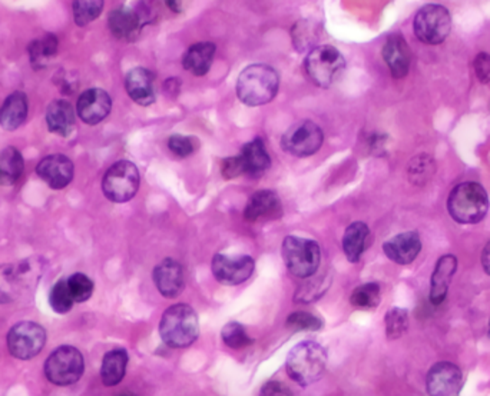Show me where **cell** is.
<instances>
[{"label": "cell", "mask_w": 490, "mask_h": 396, "mask_svg": "<svg viewBox=\"0 0 490 396\" xmlns=\"http://www.w3.org/2000/svg\"><path fill=\"white\" fill-rule=\"evenodd\" d=\"M213 274L222 285H241L251 278L252 272L256 269V262L249 255L230 256V255H215L211 264Z\"/></svg>", "instance_id": "13"}, {"label": "cell", "mask_w": 490, "mask_h": 396, "mask_svg": "<svg viewBox=\"0 0 490 396\" xmlns=\"http://www.w3.org/2000/svg\"><path fill=\"white\" fill-rule=\"evenodd\" d=\"M28 50L32 68H35L36 70L43 69L58 53V38L53 33H46L43 38L31 42Z\"/></svg>", "instance_id": "31"}, {"label": "cell", "mask_w": 490, "mask_h": 396, "mask_svg": "<svg viewBox=\"0 0 490 396\" xmlns=\"http://www.w3.org/2000/svg\"><path fill=\"white\" fill-rule=\"evenodd\" d=\"M140 184L138 167L130 160H120L106 171L102 179V191L113 203H125L137 195Z\"/></svg>", "instance_id": "9"}, {"label": "cell", "mask_w": 490, "mask_h": 396, "mask_svg": "<svg viewBox=\"0 0 490 396\" xmlns=\"http://www.w3.org/2000/svg\"><path fill=\"white\" fill-rule=\"evenodd\" d=\"M155 286L164 298L174 299L183 292L186 286V274L183 265L172 257H167L155 266L152 274Z\"/></svg>", "instance_id": "17"}, {"label": "cell", "mask_w": 490, "mask_h": 396, "mask_svg": "<svg viewBox=\"0 0 490 396\" xmlns=\"http://www.w3.org/2000/svg\"><path fill=\"white\" fill-rule=\"evenodd\" d=\"M473 65H475V70H476L477 79L482 84L490 82V55H487V53H479Z\"/></svg>", "instance_id": "43"}, {"label": "cell", "mask_w": 490, "mask_h": 396, "mask_svg": "<svg viewBox=\"0 0 490 396\" xmlns=\"http://www.w3.org/2000/svg\"><path fill=\"white\" fill-rule=\"evenodd\" d=\"M104 9V0H74L72 11H74L75 23L77 26L89 25L95 19L101 16Z\"/></svg>", "instance_id": "33"}, {"label": "cell", "mask_w": 490, "mask_h": 396, "mask_svg": "<svg viewBox=\"0 0 490 396\" xmlns=\"http://www.w3.org/2000/svg\"><path fill=\"white\" fill-rule=\"evenodd\" d=\"M386 256L399 265H409L421 254L422 240L419 233L403 232L383 245Z\"/></svg>", "instance_id": "21"}, {"label": "cell", "mask_w": 490, "mask_h": 396, "mask_svg": "<svg viewBox=\"0 0 490 396\" xmlns=\"http://www.w3.org/2000/svg\"><path fill=\"white\" fill-rule=\"evenodd\" d=\"M304 69L313 84L320 87H330L343 76L346 59L333 46H317L308 52Z\"/></svg>", "instance_id": "6"}, {"label": "cell", "mask_w": 490, "mask_h": 396, "mask_svg": "<svg viewBox=\"0 0 490 396\" xmlns=\"http://www.w3.org/2000/svg\"><path fill=\"white\" fill-rule=\"evenodd\" d=\"M259 396H295L288 390L287 386H284L280 382H268L263 386V390L259 392Z\"/></svg>", "instance_id": "45"}, {"label": "cell", "mask_w": 490, "mask_h": 396, "mask_svg": "<svg viewBox=\"0 0 490 396\" xmlns=\"http://www.w3.org/2000/svg\"><path fill=\"white\" fill-rule=\"evenodd\" d=\"M46 344V332L39 323L19 322L7 334V349L22 361L35 358Z\"/></svg>", "instance_id": "11"}, {"label": "cell", "mask_w": 490, "mask_h": 396, "mask_svg": "<svg viewBox=\"0 0 490 396\" xmlns=\"http://www.w3.org/2000/svg\"><path fill=\"white\" fill-rule=\"evenodd\" d=\"M164 2L174 14H184L193 4L194 0H164Z\"/></svg>", "instance_id": "46"}, {"label": "cell", "mask_w": 490, "mask_h": 396, "mask_svg": "<svg viewBox=\"0 0 490 396\" xmlns=\"http://www.w3.org/2000/svg\"><path fill=\"white\" fill-rule=\"evenodd\" d=\"M386 335L395 341L406 334L409 328V313L402 308H393L386 313Z\"/></svg>", "instance_id": "36"}, {"label": "cell", "mask_w": 490, "mask_h": 396, "mask_svg": "<svg viewBox=\"0 0 490 396\" xmlns=\"http://www.w3.org/2000/svg\"><path fill=\"white\" fill-rule=\"evenodd\" d=\"M128 366V354L125 349H113L104 356L101 366L102 383L105 386H116L122 382Z\"/></svg>", "instance_id": "29"}, {"label": "cell", "mask_w": 490, "mask_h": 396, "mask_svg": "<svg viewBox=\"0 0 490 396\" xmlns=\"http://www.w3.org/2000/svg\"><path fill=\"white\" fill-rule=\"evenodd\" d=\"M108 26L111 33L120 40H133L144 28L135 9L126 6L116 7L109 14Z\"/></svg>", "instance_id": "23"}, {"label": "cell", "mask_w": 490, "mask_h": 396, "mask_svg": "<svg viewBox=\"0 0 490 396\" xmlns=\"http://www.w3.org/2000/svg\"><path fill=\"white\" fill-rule=\"evenodd\" d=\"M489 338H490V322H489Z\"/></svg>", "instance_id": "49"}, {"label": "cell", "mask_w": 490, "mask_h": 396, "mask_svg": "<svg viewBox=\"0 0 490 396\" xmlns=\"http://www.w3.org/2000/svg\"><path fill=\"white\" fill-rule=\"evenodd\" d=\"M168 148L178 158H188L195 150L193 140L184 135L171 136L168 140Z\"/></svg>", "instance_id": "41"}, {"label": "cell", "mask_w": 490, "mask_h": 396, "mask_svg": "<svg viewBox=\"0 0 490 396\" xmlns=\"http://www.w3.org/2000/svg\"><path fill=\"white\" fill-rule=\"evenodd\" d=\"M221 338H222L224 344L231 349H244L252 344L251 338L239 322H228L221 330Z\"/></svg>", "instance_id": "37"}, {"label": "cell", "mask_w": 490, "mask_h": 396, "mask_svg": "<svg viewBox=\"0 0 490 396\" xmlns=\"http://www.w3.org/2000/svg\"><path fill=\"white\" fill-rule=\"evenodd\" d=\"M214 56V43L200 42L189 46L183 58L184 69L191 72L194 76H204L210 72Z\"/></svg>", "instance_id": "27"}, {"label": "cell", "mask_w": 490, "mask_h": 396, "mask_svg": "<svg viewBox=\"0 0 490 396\" xmlns=\"http://www.w3.org/2000/svg\"><path fill=\"white\" fill-rule=\"evenodd\" d=\"M324 142V133L312 121H302L287 129L281 138V147L293 157L307 158L319 152Z\"/></svg>", "instance_id": "12"}, {"label": "cell", "mask_w": 490, "mask_h": 396, "mask_svg": "<svg viewBox=\"0 0 490 396\" xmlns=\"http://www.w3.org/2000/svg\"><path fill=\"white\" fill-rule=\"evenodd\" d=\"M456 269L458 259L453 255H445L439 259L431 281V302L433 305H440L445 301Z\"/></svg>", "instance_id": "24"}, {"label": "cell", "mask_w": 490, "mask_h": 396, "mask_svg": "<svg viewBox=\"0 0 490 396\" xmlns=\"http://www.w3.org/2000/svg\"><path fill=\"white\" fill-rule=\"evenodd\" d=\"M28 98L23 92L9 94L0 108V126L9 132L21 128L28 118Z\"/></svg>", "instance_id": "25"}, {"label": "cell", "mask_w": 490, "mask_h": 396, "mask_svg": "<svg viewBox=\"0 0 490 396\" xmlns=\"http://www.w3.org/2000/svg\"><path fill=\"white\" fill-rule=\"evenodd\" d=\"M482 266H484L485 272L490 274V242L485 247L484 254H482Z\"/></svg>", "instance_id": "47"}, {"label": "cell", "mask_w": 490, "mask_h": 396, "mask_svg": "<svg viewBox=\"0 0 490 396\" xmlns=\"http://www.w3.org/2000/svg\"><path fill=\"white\" fill-rule=\"evenodd\" d=\"M36 174L50 188L59 191L74 179L75 167L69 158L55 153L39 162Z\"/></svg>", "instance_id": "15"}, {"label": "cell", "mask_w": 490, "mask_h": 396, "mask_svg": "<svg viewBox=\"0 0 490 396\" xmlns=\"http://www.w3.org/2000/svg\"><path fill=\"white\" fill-rule=\"evenodd\" d=\"M431 396H459L463 386V374L452 362H439L431 366L426 379Z\"/></svg>", "instance_id": "14"}, {"label": "cell", "mask_w": 490, "mask_h": 396, "mask_svg": "<svg viewBox=\"0 0 490 396\" xmlns=\"http://www.w3.org/2000/svg\"><path fill=\"white\" fill-rule=\"evenodd\" d=\"M46 125L50 132L67 138L75 129V111L69 102L53 101L46 109Z\"/></svg>", "instance_id": "26"}, {"label": "cell", "mask_w": 490, "mask_h": 396, "mask_svg": "<svg viewBox=\"0 0 490 396\" xmlns=\"http://www.w3.org/2000/svg\"><path fill=\"white\" fill-rule=\"evenodd\" d=\"M111 109H113V99L108 92L98 87L85 91L77 99V115L86 125H98L104 119L108 118Z\"/></svg>", "instance_id": "16"}, {"label": "cell", "mask_w": 490, "mask_h": 396, "mask_svg": "<svg viewBox=\"0 0 490 396\" xmlns=\"http://www.w3.org/2000/svg\"><path fill=\"white\" fill-rule=\"evenodd\" d=\"M434 174H436V162L428 153H422L410 160L407 175H409V181L416 186H424L431 181Z\"/></svg>", "instance_id": "32"}, {"label": "cell", "mask_w": 490, "mask_h": 396, "mask_svg": "<svg viewBox=\"0 0 490 396\" xmlns=\"http://www.w3.org/2000/svg\"><path fill=\"white\" fill-rule=\"evenodd\" d=\"M138 16H140L141 23L142 26L150 25L157 21V2L155 0H141V4H138L137 9Z\"/></svg>", "instance_id": "42"}, {"label": "cell", "mask_w": 490, "mask_h": 396, "mask_svg": "<svg viewBox=\"0 0 490 396\" xmlns=\"http://www.w3.org/2000/svg\"><path fill=\"white\" fill-rule=\"evenodd\" d=\"M43 274L45 264L41 257H26L0 266V303L19 302L33 295Z\"/></svg>", "instance_id": "1"}, {"label": "cell", "mask_w": 490, "mask_h": 396, "mask_svg": "<svg viewBox=\"0 0 490 396\" xmlns=\"http://www.w3.org/2000/svg\"><path fill=\"white\" fill-rule=\"evenodd\" d=\"M118 396H137V395H135V393H132V392H122V393H120V395Z\"/></svg>", "instance_id": "48"}, {"label": "cell", "mask_w": 490, "mask_h": 396, "mask_svg": "<svg viewBox=\"0 0 490 396\" xmlns=\"http://www.w3.org/2000/svg\"><path fill=\"white\" fill-rule=\"evenodd\" d=\"M155 76L151 70L135 68L125 77L126 94L135 104L150 106L155 101Z\"/></svg>", "instance_id": "22"}, {"label": "cell", "mask_w": 490, "mask_h": 396, "mask_svg": "<svg viewBox=\"0 0 490 396\" xmlns=\"http://www.w3.org/2000/svg\"><path fill=\"white\" fill-rule=\"evenodd\" d=\"M368 237H370V230L365 222H353L347 228L343 237V250L349 261L353 264L360 261L361 255L366 250Z\"/></svg>", "instance_id": "28"}, {"label": "cell", "mask_w": 490, "mask_h": 396, "mask_svg": "<svg viewBox=\"0 0 490 396\" xmlns=\"http://www.w3.org/2000/svg\"><path fill=\"white\" fill-rule=\"evenodd\" d=\"M287 327L295 332H313L322 327V320L314 317L313 313L295 312L287 318Z\"/></svg>", "instance_id": "39"}, {"label": "cell", "mask_w": 490, "mask_h": 396, "mask_svg": "<svg viewBox=\"0 0 490 396\" xmlns=\"http://www.w3.org/2000/svg\"><path fill=\"white\" fill-rule=\"evenodd\" d=\"M43 371L48 381L53 385H74L84 375V356L77 347L63 345L57 347L50 355V358L46 359Z\"/></svg>", "instance_id": "8"}, {"label": "cell", "mask_w": 490, "mask_h": 396, "mask_svg": "<svg viewBox=\"0 0 490 396\" xmlns=\"http://www.w3.org/2000/svg\"><path fill=\"white\" fill-rule=\"evenodd\" d=\"M283 205L280 198L273 191H259L250 198L244 209V218L249 222H267L280 220Z\"/></svg>", "instance_id": "18"}, {"label": "cell", "mask_w": 490, "mask_h": 396, "mask_svg": "<svg viewBox=\"0 0 490 396\" xmlns=\"http://www.w3.org/2000/svg\"><path fill=\"white\" fill-rule=\"evenodd\" d=\"M68 286L75 303L86 302L94 293V282L85 274H74L68 278Z\"/></svg>", "instance_id": "38"}, {"label": "cell", "mask_w": 490, "mask_h": 396, "mask_svg": "<svg viewBox=\"0 0 490 396\" xmlns=\"http://www.w3.org/2000/svg\"><path fill=\"white\" fill-rule=\"evenodd\" d=\"M280 76L274 68L256 63L245 68L237 80V96L247 106H263L276 98Z\"/></svg>", "instance_id": "2"}, {"label": "cell", "mask_w": 490, "mask_h": 396, "mask_svg": "<svg viewBox=\"0 0 490 396\" xmlns=\"http://www.w3.org/2000/svg\"><path fill=\"white\" fill-rule=\"evenodd\" d=\"M380 296H382L380 285L376 282H368V284L354 289L350 302L358 310H373L380 303Z\"/></svg>", "instance_id": "34"}, {"label": "cell", "mask_w": 490, "mask_h": 396, "mask_svg": "<svg viewBox=\"0 0 490 396\" xmlns=\"http://www.w3.org/2000/svg\"><path fill=\"white\" fill-rule=\"evenodd\" d=\"M25 169L23 157L16 148L9 147L0 153V184L12 186L21 179Z\"/></svg>", "instance_id": "30"}, {"label": "cell", "mask_w": 490, "mask_h": 396, "mask_svg": "<svg viewBox=\"0 0 490 396\" xmlns=\"http://www.w3.org/2000/svg\"><path fill=\"white\" fill-rule=\"evenodd\" d=\"M159 334L164 344L174 349L193 345L200 335V322L195 310L186 303L172 305L162 315Z\"/></svg>", "instance_id": "3"}, {"label": "cell", "mask_w": 490, "mask_h": 396, "mask_svg": "<svg viewBox=\"0 0 490 396\" xmlns=\"http://www.w3.org/2000/svg\"><path fill=\"white\" fill-rule=\"evenodd\" d=\"M74 298L70 293L69 286H68V279H60L58 281L50 292V305L52 308L53 312L65 313L70 312V310L74 308Z\"/></svg>", "instance_id": "35"}, {"label": "cell", "mask_w": 490, "mask_h": 396, "mask_svg": "<svg viewBox=\"0 0 490 396\" xmlns=\"http://www.w3.org/2000/svg\"><path fill=\"white\" fill-rule=\"evenodd\" d=\"M283 259L290 274L297 278H310L319 269L322 250L314 240L290 235L283 242Z\"/></svg>", "instance_id": "7"}, {"label": "cell", "mask_w": 490, "mask_h": 396, "mask_svg": "<svg viewBox=\"0 0 490 396\" xmlns=\"http://www.w3.org/2000/svg\"><path fill=\"white\" fill-rule=\"evenodd\" d=\"M326 278H317L305 282L304 285H302V288L298 289L297 293H295V302H313L315 299L324 295L327 285H329V284L326 285Z\"/></svg>", "instance_id": "40"}, {"label": "cell", "mask_w": 490, "mask_h": 396, "mask_svg": "<svg viewBox=\"0 0 490 396\" xmlns=\"http://www.w3.org/2000/svg\"><path fill=\"white\" fill-rule=\"evenodd\" d=\"M382 55L395 79H402L409 74L412 52L402 35L389 36L383 46Z\"/></svg>", "instance_id": "20"}, {"label": "cell", "mask_w": 490, "mask_h": 396, "mask_svg": "<svg viewBox=\"0 0 490 396\" xmlns=\"http://www.w3.org/2000/svg\"><path fill=\"white\" fill-rule=\"evenodd\" d=\"M414 35L426 45H440L452 31V16L440 4H426L417 12L413 23Z\"/></svg>", "instance_id": "10"}, {"label": "cell", "mask_w": 490, "mask_h": 396, "mask_svg": "<svg viewBox=\"0 0 490 396\" xmlns=\"http://www.w3.org/2000/svg\"><path fill=\"white\" fill-rule=\"evenodd\" d=\"M286 368L295 382L303 386L312 385L326 372L327 351L317 342H302L291 349Z\"/></svg>", "instance_id": "4"}, {"label": "cell", "mask_w": 490, "mask_h": 396, "mask_svg": "<svg viewBox=\"0 0 490 396\" xmlns=\"http://www.w3.org/2000/svg\"><path fill=\"white\" fill-rule=\"evenodd\" d=\"M449 213L456 222L477 223L489 211V196L482 184L463 182L458 184L448 199Z\"/></svg>", "instance_id": "5"}, {"label": "cell", "mask_w": 490, "mask_h": 396, "mask_svg": "<svg viewBox=\"0 0 490 396\" xmlns=\"http://www.w3.org/2000/svg\"><path fill=\"white\" fill-rule=\"evenodd\" d=\"M55 84L60 87V91L65 94H74L77 86V80L70 79L69 72H65V70H60L59 74L55 75Z\"/></svg>", "instance_id": "44"}, {"label": "cell", "mask_w": 490, "mask_h": 396, "mask_svg": "<svg viewBox=\"0 0 490 396\" xmlns=\"http://www.w3.org/2000/svg\"><path fill=\"white\" fill-rule=\"evenodd\" d=\"M239 160L240 171L242 175L250 177L263 176L271 166V158L267 152L266 145L259 138L247 143L241 149V153L237 155Z\"/></svg>", "instance_id": "19"}]
</instances>
